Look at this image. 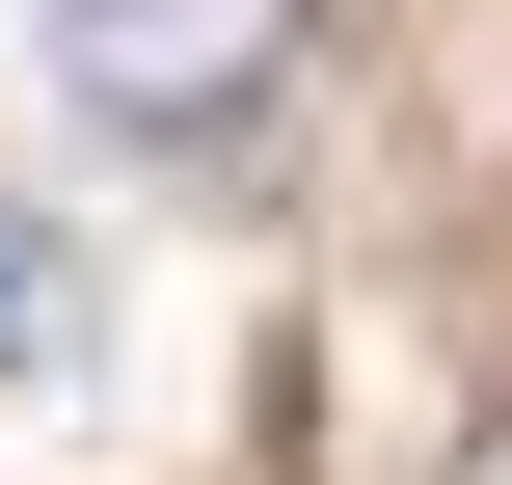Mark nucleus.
Here are the masks:
<instances>
[{
	"instance_id": "nucleus-1",
	"label": "nucleus",
	"mask_w": 512,
	"mask_h": 485,
	"mask_svg": "<svg viewBox=\"0 0 512 485\" xmlns=\"http://www.w3.org/2000/svg\"><path fill=\"white\" fill-rule=\"evenodd\" d=\"M54 81H81V135H243L270 81H297V0H54Z\"/></svg>"
},
{
	"instance_id": "nucleus-2",
	"label": "nucleus",
	"mask_w": 512,
	"mask_h": 485,
	"mask_svg": "<svg viewBox=\"0 0 512 485\" xmlns=\"http://www.w3.org/2000/svg\"><path fill=\"white\" fill-rule=\"evenodd\" d=\"M27 324H54V216H0V351H27Z\"/></svg>"
}]
</instances>
